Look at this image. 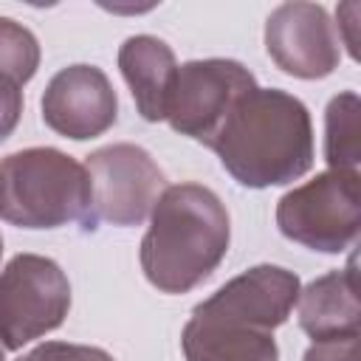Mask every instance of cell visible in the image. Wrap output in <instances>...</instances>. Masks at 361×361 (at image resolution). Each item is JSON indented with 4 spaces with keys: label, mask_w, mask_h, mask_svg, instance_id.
Returning a JSON list of instances; mask_svg holds the SVG:
<instances>
[{
    "label": "cell",
    "mask_w": 361,
    "mask_h": 361,
    "mask_svg": "<svg viewBox=\"0 0 361 361\" xmlns=\"http://www.w3.org/2000/svg\"><path fill=\"white\" fill-rule=\"evenodd\" d=\"M302 282L282 265H254L192 307L180 333L186 361H279L274 330L296 307Z\"/></svg>",
    "instance_id": "cell-1"
},
{
    "label": "cell",
    "mask_w": 361,
    "mask_h": 361,
    "mask_svg": "<svg viewBox=\"0 0 361 361\" xmlns=\"http://www.w3.org/2000/svg\"><path fill=\"white\" fill-rule=\"evenodd\" d=\"M209 149L240 186H285L313 166V121L293 93L257 85L228 113Z\"/></svg>",
    "instance_id": "cell-2"
},
{
    "label": "cell",
    "mask_w": 361,
    "mask_h": 361,
    "mask_svg": "<svg viewBox=\"0 0 361 361\" xmlns=\"http://www.w3.org/2000/svg\"><path fill=\"white\" fill-rule=\"evenodd\" d=\"M228 243L231 220L223 200L203 183H175L149 212L138 262L161 293H189L217 271Z\"/></svg>",
    "instance_id": "cell-3"
},
{
    "label": "cell",
    "mask_w": 361,
    "mask_h": 361,
    "mask_svg": "<svg viewBox=\"0 0 361 361\" xmlns=\"http://www.w3.org/2000/svg\"><path fill=\"white\" fill-rule=\"evenodd\" d=\"M0 220L31 231L68 223L93 231L85 164L56 147H28L6 155L0 161Z\"/></svg>",
    "instance_id": "cell-4"
},
{
    "label": "cell",
    "mask_w": 361,
    "mask_h": 361,
    "mask_svg": "<svg viewBox=\"0 0 361 361\" xmlns=\"http://www.w3.org/2000/svg\"><path fill=\"white\" fill-rule=\"evenodd\" d=\"M276 228L319 254H341L361 231V175L327 169L276 200Z\"/></svg>",
    "instance_id": "cell-5"
},
{
    "label": "cell",
    "mask_w": 361,
    "mask_h": 361,
    "mask_svg": "<svg viewBox=\"0 0 361 361\" xmlns=\"http://www.w3.org/2000/svg\"><path fill=\"white\" fill-rule=\"evenodd\" d=\"M71 310V282L59 262L17 254L0 271V347L20 350L56 330Z\"/></svg>",
    "instance_id": "cell-6"
},
{
    "label": "cell",
    "mask_w": 361,
    "mask_h": 361,
    "mask_svg": "<svg viewBox=\"0 0 361 361\" xmlns=\"http://www.w3.org/2000/svg\"><path fill=\"white\" fill-rule=\"evenodd\" d=\"M257 87L254 73L237 59H192L178 65L166 121L175 133L212 147L237 102Z\"/></svg>",
    "instance_id": "cell-7"
},
{
    "label": "cell",
    "mask_w": 361,
    "mask_h": 361,
    "mask_svg": "<svg viewBox=\"0 0 361 361\" xmlns=\"http://www.w3.org/2000/svg\"><path fill=\"white\" fill-rule=\"evenodd\" d=\"M90 178V220H102L118 228L141 226L158 195L166 189V178L152 155L138 144H107L85 161Z\"/></svg>",
    "instance_id": "cell-8"
},
{
    "label": "cell",
    "mask_w": 361,
    "mask_h": 361,
    "mask_svg": "<svg viewBox=\"0 0 361 361\" xmlns=\"http://www.w3.org/2000/svg\"><path fill=\"white\" fill-rule=\"evenodd\" d=\"M265 51L271 62L296 79H324L341 62L336 23L319 3H282L265 20Z\"/></svg>",
    "instance_id": "cell-9"
},
{
    "label": "cell",
    "mask_w": 361,
    "mask_h": 361,
    "mask_svg": "<svg viewBox=\"0 0 361 361\" xmlns=\"http://www.w3.org/2000/svg\"><path fill=\"white\" fill-rule=\"evenodd\" d=\"M42 121L56 135L87 141L104 135L118 118V96L96 65H68L51 76L42 93Z\"/></svg>",
    "instance_id": "cell-10"
},
{
    "label": "cell",
    "mask_w": 361,
    "mask_h": 361,
    "mask_svg": "<svg viewBox=\"0 0 361 361\" xmlns=\"http://www.w3.org/2000/svg\"><path fill=\"white\" fill-rule=\"evenodd\" d=\"M296 310H299V327L313 341L358 336L361 305H358L355 257H350L347 268L327 271L324 276L307 282L299 290Z\"/></svg>",
    "instance_id": "cell-11"
},
{
    "label": "cell",
    "mask_w": 361,
    "mask_h": 361,
    "mask_svg": "<svg viewBox=\"0 0 361 361\" xmlns=\"http://www.w3.org/2000/svg\"><path fill=\"white\" fill-rule=\"evenodd\" d=\"M118 71L130 85V93L141 118L164 121L175 73H178L175 51L152 34L127 37L118 48Z\"/></svg>",
    "instance_id": "cell-12"
},
{
    "label": "cell",
    "mask_w": 361,
    "mask_h": 361,
    "mask_svg": "<svg viewBox=\"0 0 361 361\" xmlns=\"http://www.w3.org/2000/svg\"><path fill=\"white\" fill-rule=\"evenodd\" d=\"M361 99L355 90H344L327 102L324 110V161L338 172H358L361 161Z\"/></svg>",
    "instance_id": "cell-13"
},
{
    "label": "cell",
    "mask_w": 361,
    "mask_h": 361,
    "mask_svg": "<svg viewBox=\"0 0 361 361\" xmlns=\"http://www.w3.org/2000/svg\"><path fill=\"white\" fill-rule=\"evenodd\" d=\"M39 42L37 37L11 17H0V73L25 85L39 68Z\"/></svg>",
    "instance_id": "cell-14"
},
{
    "label": "cell",
    "mask_w": 361,
    "mask_h": 361,
    "mask_svg": "<svg viewBox=\"0 0 361 361\" xmlns=\"http://www.w3.org/2000/svg\"><path fill=\"white\" fill-rule=\"evenodd\" d=\"M17 361H116L107 350L90 344H71V341H45L28 350Z\"/></svg>",
    "instance_id": "cell-15"
},
{
    "label": "cell",
    "mask_w": 361,
    "mask_h": 361,
    "mask_svg": "<svg viewBox=\"0 0 361 361\" xmlns=\"http://www.w3.org/2000/svg\"><path fill=\"white\" fill-rule=\"evenodd\" d=\"M23 116V85L0 73V141H6Z\"/></svg>",
    "instance_id": "cell-16"
},
{
    "label": "cell",
    "mask_w": 361,
    "mask_h": 361,
    "mask_svg": "<svg viewBox=\"0 0 361 361\" xmlns=\"http://www.w3.org/2000/svg\"><path fill=\"white\" fill-rule=\"evenodd\" d=\"M302 361H358V336L313 341L305 350Z\"/></svg>",
    "instance_id": "cell-17"
},
{
    "label": "cell",
    "mask_w": 361,
    "mask_h": 361,
    "mask_svg": "<svg viewBox=\"0 0 361 361\" xmlns=\"http://www.w3.org/2000/svg\"><path fill=\"white\" fill-rule=\"evenodd\" d=\"M358 17H361V6L355 0L341 3L336 8V20H338L336 34H338V42L347 45L353 62H358Z\"/></svg>",
    "instance_id": "cell-18"
},
{
    "label": "cell",
    "mask_w": 361,
    "mask_h": 361,
    "mask_svg": "<svg viewBox=\"0 0 361 361\" xmlns=\"http://www.w3.org/2000/svg\"><path fill=\"white\" fill-rule=\"evenodd\" d=\"M0 257H3V237H0Z\"/></svg>",
    "instance_id": "cell-19"
},
{
    "label": "cell",
    "mask_w": 361,
    "mask_h": 361,
    "mask_svg": "<svg viewBox=\"0 0 361 361\" xmlns=\"http://www.w3.org/2000/svg\"><path fill=\"white\" fill-rule=\"evenodd\" d=\"M0 361H6V355H3V347H0Z\"/></svg>",
    "instance_id": "cell-20"
}]
</instances>
